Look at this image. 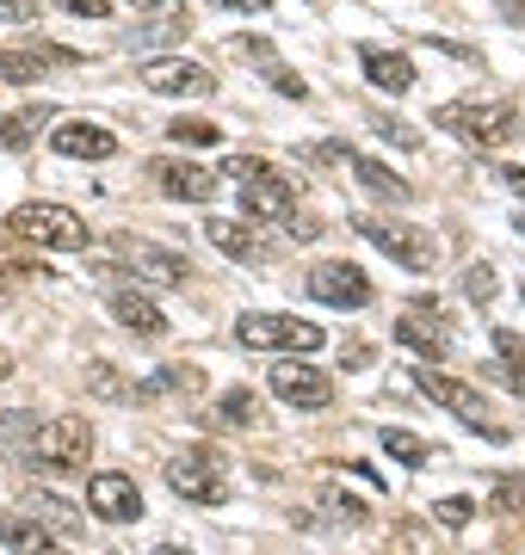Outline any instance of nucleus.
<instances>
[{
    "label": "nucleus",
    "mask_w": 525,
    "mask_h": 555,
    "mask_svg": "<svg viewBox=\"0 0 525 555\" xmlns=\"http://www.w3.org/2000/svg\"><path fill=\"white\" fill-rule=\"evenodd\" d=\"M433 118H439V130L476 142V149H501V142L525 137V112L507 105V100H451V105H439Z\"/></svg>",
    "instance_id": "obj_1"
},
{
    "label": "nucleus",
    "mask_w": 525,
    "mask_h": 555,
    "mask_svg": "<svg viewBox=\"0 0 525 555\" xmlns=\"http://www.w3.org/2000/svg\"><path fill=\"white\" fill-rule=\"evenodd\" d=\"M93 456V426L81 414H56V420H38V433L25 444V463H38L50 476H68Z\"/></svg>",
    "instance_id": "obj_2"
},
{
    "label": "nucleus",
    "mask_w": 525,
    "mask_h": 555,
    "mask_svg": "<svg viewBox=\"0 0 525 555\" xmlns=\"http://www.w3.org/2000/svg\"><path fill=\"white\" fill-rule=\"evenodd\" d=\"M353 229H359L377 254H389L402 272L426 278L439 272V235H426V229H408V222H389V217H353Z\"/></svg>",
    "instance_id": "obj_3"
},
{
    "label": "nucleus",
    "mask_w": 525,
    "mask_h": 555,
    "mask_svg": "<svg viewBox=\"0 0 525 555\" xmlns=\"http://www.w3.org/2000/svg\"><path fill=\"white\" fill-rule=\"evenodd\" d=\"M13 235H25V241H38V247H56V254H81L87 241V222L68 210V204H43V198H31V204H20L13 210Z\"/></svg>",
    "instance_id": "obj_4"
},
{
    "label": "nucleus",
    "mask_w": 525,
    "mask_h": 555,
    "mask_svg": "<svg viewBox=\"0 0 525 555\" xmlns=\"http://www.w3.org/2000/svg\"><path fill=\"white\" fill-rule=\"evenodd\" d=\"M414 389H421V396H433L439 401V408H451V414L464 420L470 433H483V438H495V444H501L507 438V426H495V408H488L483 396H476V389H470V383H458V377H445V371H433V364H414Z\"/></svg>",
    "instance_id": "obj_5"
},
{
    "label": "nucleus",
    "mask_w": 525,
    "mask_h": 555,
    "mask_svg": "<svg viewBox=\"0 0 525 555\" xmlns=\"http://www.w3.org/2000/svg\"><path fill=\"white\" fill-rule=\"evenodd\" d=\"M235 339L247 352H322V327L297 315H242L235 321Z\"/></svg>",
    "instance_id": "obj_6"
},
{
    "label": "nucleus",
    "mask_w": 525,
    "mask_h": 555,
    "mask_svg": "<svg viewBox=\"0 0 525 555\" xmlns=\"http://www.w3.org/2000/svg\"><path fill=\"white\" fill-rule=\"evenodd\" d=\"M167 488L180 500H199V506H229V481H222V456L217 451H192L167 463Z\"/></svg>",
    "instance_id": "obj_7"
},
{
    "label": "nucleus",
    "mask_w": 525,
    "mask_h": 555,
    "mask_svg": "<svg viewBox=\"0 0 525 555\" xmlns=\"http://www.w3.org/2000/svg\"><path fill=\"white\" fill-rule=\"evenodd\" d=\"M142 87L167 93V100H204V93H217V75L192 56H149L142 62Z\"/></svg>",
    "instance_id": "obj_8"
},
{
    "label": "nucleus",
    "mask_w": 525,
    "mask_h": 555,
    "mask_svg": "<svg viewBox=\"0 0 525 555\" xmlns=\"http://www.w3.org/2000/svg\"><path fill=\"white\" fill-rule=\"evenodd\" d=\"M309 297L328 302V309H364L371 302V278L353 259H322V266H309Z\"/></svg>",
    "instance_id": "obj_9"
},
{
    "label": "nucleus",
    "mask_w": 525,
    "mask_h": 555,
    "mask_svg": "<svg viewBox=\"0 0 525 555\" xmlns=\"http://www.w3.org/2000/svg\"><path fill=\"white\" fill-rule=\"evenodd\" d=\"M272 396L304 408V414H322L328 401H334V377L316 371V364H291V352H284V364H272Z\"/></svg>",
    "instance_id": "obj_10"
},
{
    "label": "nucleus",
    "mask_w": 525,
    "mask_h": 555,
    "mask_svg": "<svg viewBox=\"0 0 525 555\" xmlns=\"http://www.w3.org/2000/svg\"><path fill=\"white\" fill-rule=\"evenodd\" d=\"M87 513L105 518V525H137L142 518V488L118 469H100V476L87 481Z\"/></svg>",
    "instance_id": "obj_11"
},
{
    "label": "nucleus",
    "mask_w": 525,
    "mask_h": 555,
    "mask_svg": "<svg viewBox=\"0 0 525 555\" xmlns=\"http://www.w3.org/2000/svg\"><path fill=\"white\" fill-rule=\"evenodd\" d=\"M235 185H242V217H254V222H284L291 217V179H279L266 160L247 179H235Z\"/></svg>",
    "instance_id": "obj_12"
},
{
    "label": "nucleus",
    "mask_w": 525,
    "mask_h": 555,
    "mask_svg": "<svg viewBox=\"0 0 525 555\" xmlns=\"http://www.w3.org/2000/svg\"><path fill=\"white\" fill-rule=\"evenodd\" d=\"M155 179H162L167 198H180V204H210L217 185H222V179L210 173V167H199V160H155Z\"/></svg>",
    "instance_id": "obj_13"
},
{
    "label": "nucleus",
    "mask_w": 525,
    "mask_h": 555,
    "mask_svg": "<svg viewBox=\"0 0 525 555\" xmlns=\"http://www.w3.org/2000/svg\"><path fill=\"white\" fill-rule=\"evenodd\" d=\"M124 259H130V272H137L142 284H162V291H174V284L192 278L185 254H167V247H149V241H124Z\"/></svg>",
    "instance_id": "obj_14"
},
{
    "label": "nucleus",
    "mask_w": 525,
    "mask_h": 555,
    "mask_svg": "<svg viewBox=\"0 0 525 555\" xmlns=\"http://www.w3.org/2000/svg\"><path fill=\"white\" fill-rule=\"evenodd\" d=\"M50 149L68 155V160H112V155H118V137H112L105 124H56Z\"/></svg>",
    "instance_id": "obj_15"
},
{
    "label": "nucleus",
    "mask_w": 525,
    "mask_h": 555,
    "mask_svg": "<svg viewBox=\"0 0 525 555\" xmlns=\"http://www.w3.org/2000/svg\"><path fill=\"white\" fill-rule=\"evenodd\" d=\"M0 543L13 555H68L56 543V531H43L31 513H0Z\"/></svg>",
    "instance_id": "obj_16"
},
{
    "label": "nucleus",
    "mask_w": 525,
    "mask_h": 555,
    "mask_svg": "<svg viewBox=\"0 0 525 555\" xmlns=\"http://www.w3.org/2000/svg\"><path fill=\"white\" fill-rule=\"evenodd\" d=\"M359 62H364V80H371V87H384V93H408V87H414V62H408L402 50L364 43Z\"/></svg>",
    "instance_id": "obj_17"
},
{
    "label": "nucleus",
    "mask_w": 525,
    "mask_h": 555,
    "mask_svg": "<svg viewBox=\"0 0 525 555\" xmlns=\"http://www.w3.org/2000/svg\"><path fill=\"white\" fill-rule=\"evenodd\" d=\"M50 62H81V56H75V50H56V43H38V50H0V80L31 87L38 75H50Z\"/></svg>",
    "instance_id": "obj_18"
},
{
    "label": "nucleus",
    "mask_w": 525,
    "mask_h": 555,
    "mask_svg": "<svg viewBox=\"0 0 525 555\" xmlns=\"http://www.w3.org/2000/svg\"><path fill=\"white\" fill-rule=\"evenodd\" d=\"M204 235L217 241V247H222L229 259H247V266H266V247H260V235L247 229V217H242V222H235V217H210V222H204Z\"/></svg>",
    "instance_id": "obj_19"
},
{
    "label": "nucleus",
    "mask_w": 525,
    "mask_h": 555,
    "mask_svg": "<svg viewBox=\"0 0 525 555\" xmlns=\"http://www.w3.org/2000/svg\"><path fill=\"white\" fill-rule=\"evenodd\" d=\"M112 321L130 327V334H149V339L167 334V315L155 309V297H142V291H118V297H112Z\"/></svg>",
    "instance_id": "obj_20"
},
{
    "label": "nucleus",
    "mask_w": 525,
    "mask_h": 555,
    "mask_svg": "<svg viewBox=\"0 0 525 555\" xmlns=\"http://www.w3.org/2000/svg\"><path fill=\"white\" fill-rule=\"evenodd\" d=\"M346 167H353V173H359V185H364V192H377V198H389V204H408V198H414V185H408L402 173H389L384 160H371V155H353Z\"/></svg>",
    "instance_id": "obj_21"
},
{
    "label": "nucleus",
    "mask_w": 525,
    "mask_h": 555,
    "mask_svg": "<svg viewBox=\"0 0 525 555\" xmlns=\"http://www.w3.org/2000/svg\"><path fill=\"white\" fill-rule=\"evenodd\" d=\"M396 346H408V352H421L426 364H433V358H445V346H451V334H445L439 321L402 315V321H396Z\"/></svg>",
    "instance_id": "obj_22"
},
{
    "label": "nucleus",
    "mask_w": 525,
    "mask_h": 555,
    "mask_svg": "<svg viewBox=\"0 0 525 555\" xmlns=\"http://www.w3.org/2000/svg\"><path fill=\"white\" fill-rule=\"evenodd\" d=\"M43 118H56L50 105H20V112H7L0 118V149H31L43 137Z\"/></svg>",
    "instance_id": "obj_23"
},
{
    "label": "nucleus",
    "mask_w": 525,
    "mask_h": 555,
    "mask_svg": "<svg viewBox=\"0 0 525 555\" xmlns=\"http://www.w3.org/2000/svg\"><path fill=\"white\" fill-rule=\"evenodd\" d=\"M87 383H93V396H105V401H149L155 389H162V383H124L118 364H105V358H93Z\"/></svg>",
    "instance_id": "obj_24"
},
{
    "label": "nucleus",
    "mask_w": 525,
    "mask_h": 555,
    "mask_svg": "<svg viewBox=\"0 0 525 555\" xmlns=\"http://www.w3.org/2000/svg\"><path fill=\"white\" fill-rule=\"evenodd\" d=\"M25 513L38 518L43 531H56V537H81V518H75V506L62 494H25Z\"/></svg>",
    "instance_id": "obj_25"
},
{
    "label": "nucleus",
    "mask_w": 525,
    "mask_h": 555,
    "mask_svg": "<svg viewBox=\"0 0 525 555\" xmlns=\"http://www.w3.org/2000/svg\"><path fill=\"white\" fill-rule=\"evenodd\" d=\"M260 420V401H254V389H222L217 396V414H210V426H254Z\"/></svg>",
    "instance_id": "obj_26"
},
{
    "label": "nucleus",
    "mask_w": 525,
    "mask_h": 555,
    "mask_svg": "<svg viewBox=\"0 0 525 555\" xmlns=\"http://www.w3.org/2000/svg\"><path fill=\"white\" fill-rule=\"evenodd\" d=\"M384 451L396 456V463H426V456H433V444H426L421 433H402V426H384Z\"/></svg>",
    "instance_id": "obj_27"
},
{
    "label": "nucleus",
    "mask_w": 525,
    "mask_h": 555,
    "mask_svg": "<svg viewBox=\"0 0 525 555\" xmlns=\"http://www.w3.org/2000/svg\"><path fill=\"white\" fill-rule=\"evenodd\" d=\"M488 513H525V476H501L495 488H488Z\"/></svg>",
    "instance_id": "obj_28"
},
{
    "label": "nucleus",
    "mask_w": 525,
    "mask_h": 555,
    "mask_svg": "<svg viewBox=\"0 0 525 555\" xmlns=\"http://www.w3.org/2000/svg\"><path fill=\"white\" fill-rule=\"evenodd\" d=\"M31 433H38V414H7V426H0V444H7V451H20L25 456V444H31Z\"/></svg>",
    "instance_id": "obj_29"
},
{
    "label": "nucleus",
    "mask_w": 525,
    "mask_h": 555,
    "mask_svg": "<svg viewBox=\"0 0 525 555\" xmlns=\"http://www.w3.org/2000/svg\"><path fill=\"white\" fill-rule=\"evenodd\" d=\"M297 160H309V167H346V160H353V149H346V142H304V149H297Z\"/></svg>",
    "instance_id": "obj_30"
},
{
    "label": "nucleus",
    "mask_w": 525,
    "mask_h": 555,
    "mask_svg": "<svg viewBox=\"0 0 525 555\" xmlns=\"http://www.w3.org/2000/svg\"><path fill=\"white\" fill-rule=\"evenodd\" d=\"M167 137H174V142H192V149H210V142H217V124H204V118H174V124H167Z\"/></svg>",
    "instance_id": "obj_31"
},
{
    "label": "nucleus",
    "mask_w": 525,
    "mask_h": 555,
    "mask_svg": "<svg viewBox=\"0 0 525 555\" xmlns=\"http://www.w3.org/2000/svg\"><path fill=\"white\" fill-rule=\"evenodd\" d=\"M495 291H501L495 266H470V272H464V297L470 302H495Z\"/></svg>",
    "instance_id": "obj_32"
},
{
    "label": "nucleus",
    "mask_w": 525,
    "mask_h": 555,
    "mask_svg": "<svg viewBox=\"0 0 525 555\" xmlns=\"http://www.w3.org/2000/svg\"><path fill=\"white\" fill-rule=\"evenodd\" d=\"M162 389H180V396H204V371H199V364H167V371H162Z\"/></svg>",
    "instance_id": "obj_33"
},
{
    "label": "nucleus",
    "mask_w": 525,
    "mask_h": 555,
    "mask_svg": "<svg viewBox=\"0 0 525 555\" xmlns=\"http://www.w3.org/2000/svg\"><path fill=\"white\" fill-rule=\"evenodd\" d=\"M470 513H476V500H464V494H451V500H439V506H433V518H439L445 531H464Z\"/></svg>",
    "instance_id": "obj_34"
},
{
    "label": "nucleus",
    "mask_w": 525,
    "mask_h": 555,
    "mask_svg": "<svg viewBox=\"0 0 525 555\" xmlns=\"http://www.w3.org/2000/svg\"><path fill=\"white\" fill-rule=\"evenodd\" d=\"M371 130H377L384 142H396L402 155H414V149H421V130H408V124H396V118H371Z\"/></svg>",
    "instance_id": "obj_35"
},
{
    "label": "nucleus",
    "mask_w": 525,
    "mask_h": 555,
    "mask_svg": "<svg viewBox=\"0 0 525 555\" xmlns=\"http://www.w3.org/2000/svg\"><path fill=\"white\" fill-rule=\"evenodd\" d=\"M322 513H334L341 525H359V518H364V506H359L353 494H341V488H322Z\"/></svg>",
    "instance_id": "obj_36"
},
{
    "label": "nucleus",
    "mask_w": 525,
    "mask_h": 555,
    "mask_svg": "<svg viewBox=\"0 0 525 555\" xmlns=\"http://www.w3.org/2000/svg\"><path fill=\"white\" fill-rule=\"evenodd\" d=\"M229 50H235V56H247V62H266V68L279 62V50H272L266 38H229Z\"/></svg>",
    "instance_id": "obj_37"
},
{
    "label": "nucleus",
    "mask_w": 525,
    "mask_h": 555,
    "mask_svg": "<svg viewBox=\"0 0 525 555\" xmlns=\"http://www.w3.org/2000/svg\"><path fill=\"white\" fill-rule=\"evenodd\" d=\"M495 352L507 358V371H520V377H525V339L520 334H507V327H501V334H495Z\"/></svg>",
    "instance_id": "obj_38"
},
{
    "label": "nucleus",
    "mask_w": 525,
    "mask_h": 555,
    "mask_svg": "<svg viewBox=\"0 0 525 555\" xmlns=\"http://www.w3.org/2000/svg\"><path fill=\"white\" fill-rule=\"evenodd\" d=\"M341 358H346L341 371H364V364H371V358H377V352H371L364 339H346V346H341Z\"/></svg>",
    "instance_id": "obj_39"
},
{
    "label": "nucleus",
    "mask_w": 525,
    "mask_h": 555,
    "mask_svg": "<svg viewBox=\"0 0 525 555\" xmlns=\"http://www.w3.org/2000/svg\"><path fill=\"white\" fill-rule=\"evenodd\" d=\"M0 20L7 25H31L38 20V7H31V0H0Z\"/></svg>",
    "instance_id": "obj_40"
},
{
    "label": "nucleus",
    "mask_w": 525,
    "mask_h": 555,
    "mask_svg": "<svg viewBox=\"0 0 525 555\" xmlns=\"http://www.w3.org/2000/svg\"><path fill=\"white\" fill-rule=\"evenodd\" d=\"M266 80H272V87H279V93H291V100H304V93H309L304 80H297V75H284L279 62H272V68H266Z\"/></svg>",
    "instance_id": "obj_41"
},
{
    "label": "nucleus",
    "mask_w": 525,
    "mask_h": 555,
    "mask_svg": "<svg viewBox=\"0 0 525 555\" xmlns=\"http://www.w3.org/2000/svg\"><path fill=\"white\" fill-rule=\"evenodd\" d=\"M62 7H68L75 20H105V13H112V0H62Z\"/></svg>",
    "instance_id": "obj_42"
},
{
    "label": "nucleus",
    "mask_w": 525,
    "mask_h": 555,
    "mask_svg": "<svg viewBox=\"0 0 525 555\" xmlns=\"http://www.w3.org/2000/svg\"><path fill=\"white\" fill-rule=\"evenodd\" d=\"M426 43H433V50H439V56H458V62H470V68H476V62H483V56H476V50H470V43H451V38H426Z\"/></svg>",
    "instance_id": "obj_43"
},
{
    "label": "nucleus",
    "mask_w": 525,
    "mask_h": 555,
    "mask_svg": "<svg viewBox=\"0 0 525 555\" xmlns=\"http://www.w3.org/2000/svg\"><path fill=\"white\" fill-rule=\"evenodd\" d=\"M210 7H222V13H254V20L266 13V0H210Z\"/></svg>",
    "instance_id": "obj_44"
},
{
    "label": "nucleus",
    "mask_w": 525,
    "mask_h": 555,
    "mask_svg": "<svg viewBox=\"0 0 525 555\" xmlns=\"http://www.w3.org/2000/svg\"><path fill=\"white\" fill-rule=\"evenodd\" d=\"M495 173H501L507 192H520V198H525V167H495Z\"/></svg>",
    "instance_id": "obj_45"
},
{
    "label": "nucleus",
    "mask_w": 525,
    "mask_h": 555,
    "mask_svg": "<svg viewBox=\"0 0 525 555\" xmlns=\"http://www.w3.org/2000/svg\"><path fill=\"white\" fill-rule=\"evenodd\" d=\"M155 555H192V550H185V543H162Z\"/></svg>",
    "instance_id": "obj_46"
},
{
    "label": "nucleus",
    "mask_w": 525,
    "mask_h": 555,
    "mask_svg": "<svg viewBox=\"0 0 525 555\" xmlns=\"http://www.w3.org/2000/svg\"><path fill=\"white\" fill-rule=\"evenodd\" d=\"M7 377H13V358L0 352V383H7Z\"/></svg>",
    "instance_id": "obj_47"
},
{
    "label": "nucleus",
    "mask_w": 525,
    "mask_h": 555,
    "mask_svg": "<svg viewBox=\"0 0 525 555\" xmlns=\"http://www.w3.org/2000/svg\"><path fill=\"white\" fill-rule=\"evenodd\" d=\"M130 7H155V0H130Z\"/></svg>",
    "instance_id": "obj_48"
}]
</instances>
